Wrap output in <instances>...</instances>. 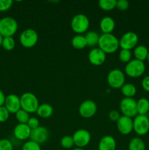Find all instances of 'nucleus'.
I'll use <instances>...</instances> for the list:
<instances>
[{"mask_svg":"<svg viewBox=\"0 0 149 150\" xmlns=\"http://www.w3.org/2000/svg\"><path fill=\"white\" fill-rule=\"evenodd\" d=\"M98 45L105 54H113L119 48V40L112 34H102Z\"/></svg>","mask_w":149,"mask_h":150,"instance_id":"1","label":"nucleus"},{"mask_svg":"<svg viewBox=\"0 0 149 150\" xmlns=\"http://www.w3.org/2000/svg\"><path fill=\"white\" fill-rule=\"evenodd\" d=\"M20 108L29 114L36 113L39 107V101L34 94L32 92H25L20 96Z\"/></svg>","mask_w":149,"mask_h":150,"instance_id":"2","label":"nucleus"},{"mask_svg":"<svg viewBox=\"0 0 149 150\" xmlns=\"http://www.w3.org/2000/svg\"><path fill=\"white\" fill-rule=\"evenodd\" d=\"M18 22L12 17H4L0 20V35L3 38L13 37L18 30Z\"/></svg>","mask_w":149,"mask_h":150,"instance_id":"3","label":"nucleus"},{"mask_svg":"<svg viewBox=\"0 0 149 150\" xmlns=\"http://www.w3.org/2000/svg\"><path fill=\"white\" fill-rule=\"evenodd\" d=\"M145 71V65L144 62L137 59H132L127 64L125 67V73L130 78H138L143 76Z\"/></svg>","mask_w":149,"mask_h":150,"instance_id":"4","label":"nucleus"},{"mask_svg":"<svg viewBox=\"0 0 149 150\" xmlns=\"http://www.w3.org/2000/svg\"><path fill=\"white\" fill-rule=\"evenodd\" d=\"M89 27V20L84 14H77L71 21V28L73 32L80 35L88 30Z\"/></svg>","mask_w":149,"mask_h":150,"instance_id":"5","label":"nucleus"},{"mask_svg":"<svg viewBox=\"0 0 149 150\" xmlns=\"http://www.w3.org/2000/svg\"><path fill=\"white\" fill-rule=\"evenodd\" d=\"M108 85L113 89H121L125 83V76L119 69H113L107 77Z\"/></svg>","mask_w":149,"mask_h":150,"instance_id":"6","label":"nucleus"},{"mask_svg":"<svg viewBox=\"0 0 149 150\" xmlns=\"http://www.w3.org/2000/svg\"><path fill=\"white\" fill-rule=\"evenodd\" d=\"M39 36L37 32L32 29H25L20 35L19 40L22 46L26 48H31L37 42Z\"/></svg>","mask_w":149,"mask_h":150,"instance_id":"7","label":"nucleus"},{"mask_svg":"<svg viewBox=\"0 0 149 150\" xmlns=\"http://www.w3.org/2000/svg\"><path fill=\"white\" fill-rule=\"evenodd\" d=\"M120 109L123 116L130 117L132 119L137 114V102L133 98H124L120 103Z\"/></svg>","mask_w":149,"mask_h":150,"instance_id":"8","label":"nucleus"},{"mask_svg":"<svg viewBox=\"0 0 149 150\" xmlns=\"http://www.w3.org/2000/svg\"><path fill=\"white\" fill-rule=\"evenodd\" d=\"M133 130L139 136H144L149 131V119L146 115H137L134 117Z\"/></svg>","mask_w":149,"mask_h":150,"instance_id":"9","label":"nucleus"},{"mask_svg":"<svg viewBox=\"0 0 149 150\" xmlns=\"http://www.w3.org/2000/svg\"><path fill=\"white\" fill-rule=\"evenodd\" d=\"M138 40L139 38L136 33L133 32H126L119 40V47L121 49L130 51L137 46Z\"/></svg>","mask_w":149,"mask_h":150,"instance_id":"10","label":"nucleus"},{"mask_svg":"<svg viewBox=\"0 0 149 150\" xmlns=\"http://www.w3.org/2000/svg\"><path fill=\"white\" fill-rule=\"evenodd\" d=\"M78 111L80 115L83 118H91L97 111V105L96 103L91 100H86L80 104Z\"/></svg>","mask_w":149,"mask_h":150,"instance_id":"11","label":"nucleus"},{"mask_svg":"<svg viewBox=\"0 0 149 150\" xmlns=\"http://www.w3.org/2000/svg\"><path fill=\"white\" fill-rule=\"evenodd\" d=\"M74 144L77 148H83L87 146L91 141V134L85 129H80L74 132L72 136Z\"/></svg>","mask_w":149,"mask_h":150,"instance_id":"12","label":"nucleus"},{"mask_svg":"<svg viewBox=\"0 0 149 150\" xmlns=\"http://www.w3.org/2000/svg\"><path fill=\"white\" fill-rule=\"evenodd\" d=\"M48 137H49V132L48 129L43 126H39L37 128L32 130L29 138L31 141H33L40 145L46 142Z\"/></svg>","mask_w":149,"mask_h":150,"instance_id":"13","label":"nucleus"},{"mask_svg":"<svg viewBox=\"0 0 149 150\" xmlns=\"http://www.w3.org/2000/svg\"><path fill=\"white\" fill-rule=\"evenodd\" d=\"M118 130L122 135H129L133 130V120L130 117L121 116L116 122Z\"/></svg>","mask_w":149,"mask_h":150,"instance_id":"14","label":"nucleus"},{"mask_svg":"<svg viewBox=\"0 0 149 150\" xmlns=\"http://www.w3.org/2000/svg\"><path fill=\"white\" fill-rule=\"evenodd\" d=\"M4 106L10 114H16L20 109V98L15 94H10L5 98Z\"/></svg>","mask_w":149,"mask_h":150,"instance_id":"15","label":"nucleus"},{"mask_svg":"<svg viewBox=\"0 0 149 150\" xmlns=\"http://www.w3.org/2000/svg\"><path fill=\"white\" fill-rule=\"evenodd\" d=\"M106 59V54L99 48H93L89 54V60L94 66L102 65Z\"/></svg>","mask_w":149,"mask_h":150,"instance_id":"16","label":"nucleus"},{"mask_svg":"<svg viewBox=\"0 0 149 150\" xmlns=\"http://www.w3.org/2000/svg\"><path fill=\"white\" fill-rule=\"evenodd\" d=\"M32 130L27 124H18L13 130V135L15 137L20 141L26 140L30 137Z\"/></svg>","mask_w":149,"mask_h":150,"instance_id":"17","label":"nucleus"},{"mask_svg":"<svg viewBox=\"0 0 149 150\" xmlns=\"http://www.w3.org/2000/svg\"><path fill=\"white\" fill-rule=\"evenodd\" d=\"M115 21L110 16H105L102 18L99 23V27L102 34H112L115 29Z\"/></svg>","mask_w":149,"mask_h":150,"instance_id":"18","label":"nucleus"},{"mask_svg":"<svg viewBox=\"0 0 149 150\" xmlns=\"http://www.w3.org/2000/svg\"><path fill=\"white\" fill-rule=\"evenodd\" d=\"M98 150H115L116 142L112 136H105L99 141Z\"/></svg>","mask_w":149,"mask_h":150,"instance_id":"19","label":"nucleus"},{"mask_svg":"<svg viewBox=\"0 0 149 150\" xmlns=\"http://www.w3.org/2000/svg\"><path fill=\"white\" fill-rule=\"evenodd\" d=\"M36 113L41 118L47 119L52 116L53 113V108L52 105L50 104L42 103L39 105Z\"/></svg>","mask_w":149,"mask_h":150,"instance_id":"20","label":"nucleus"},{"mask_svg":"<svg viewBox=\"0 0 149 150\" xmlns=\"http://www.w3.org/2000/svg\"><path fill=\"white\" fill-rule=\"evenodd\" d=\"M148 52V50L145 45H137L134 48V56L135 57V59L144 62L145 60L147 59Z\"/></svg>","mask_w":149,"mask_h":150,"instance_id":"21","label":"nucleus"},{"mask_svg":"<svg viewBox=\"0 0 149 150\" xmlns=\"http://www.w3.org/2000/svg\"><path fill=\"white\" fill-rule=\"evenodd\" d=\"M137 109L138 115H146L149 111V100L142 98L137 102Z\"/></svg>","mask_w":149,"mask_h":150,"instance_id":"22","label":"nucleus"},{"mask_svg":"<svg viewBox=\"0 0 149 150\" xmlns=\"http://www.w3.org/2000/svg\"><path fill=\"white\" fill-rule=\"evenodd\" d=\"M72 45L74 48L77 50H81L87 46V42L85 36L81 35H77L72 39Z\"/></svg>","mask_w":149,"mask_h":150,"instance_id":"23","label":"nucleus"},{"mask_svg":"<svg viewBox=\"0 0 149 150\" xmlns=\"http://www.w3.org/2000/svg\"><path fill=\"white\" fill-rule=\"evenodd\" d=\"M99 37L100 35H99L96 32H93V31H90V32H87L86 35H85V38H86L88 46L94 47L97 45L99 43Z\"/></svg>","mask_w":149,"mask_h":150,"instance_id":"24","label":"nucleus"},{"mask_svg":"<svg viewBox=\"0 0 149 150\" xmlns=\"http://www.w3.org/2000/svg\"><path fill=\"white\" fill-rule=\"evenodd\" d=\"M121 92L125 98H132L137 92L135 86L132 83H124V86L121 88Z\"/></svg>","mask_w":149,"mask_h":150,"instance_id":"25","label":"nucleus"},{"mask_svg":"<svg viewBox=\"0 0 149 150\" xmlns=\"http://www.w3.org/2000/svg\"><path fill=\"white\" fill-rule=\"evenodd\" d=\"M129 150H145V145L140 138H133L129 144Z\"/></svg>","mask_w":149,"mask_h":150,"instance_id":"26","label":"nucleus"},{"mask_svg":"<svg viewBox=\"0 0 149 150\" xmlns=\"http://www.w3.org/2000/svg\"><path fill=\"white\" fill-rule=\"evenodd\" d=\"M116 0H100L99 6L102 10L110 11L116 7Z\"/></svg>","mask_w":149,"mask_h":150,"instance_id":"27","label":"nucleus"},{"mask_svg":"<svg viewBox=\"0 0 149 150\" xmlns=\"http://www.w3.org/2000/svg\"><path fill=\"white\" fill-rule=\"evenodd\" d=\"M1 46L3 47L4 49L6 51H12L14 49L15 46V41L14 38L13 37H6V38H3L2 44Z\"/></svg>","mask_w":149,"mask_h":150,"instance_id":"28","label":"nucleus"},{"mask_svg":"<svg viewBox=\"0 0 149 150\" xmlns=\"http://www.w3.org/2000/svg\"><path fill=\"white\" fill-rule=\"evenodd\" d=\"M15 117L17 121L20 124H27L28 121H29V118H30L29 113H27L24 110L21 109V108L16 113Z\"/></svg>","mask_w":149,"mask_h":150,"instance_id":"29","label":"nucleus"},{"mask_svg":"<svg viewBox=\"0 0 149 150\" xmlns=\"http://www.w3.org/2000/svg\"><path fill=\"white\" fill-rule=\"evenodd\" d=\"M60 144L61 146L64 149H71L73 147L74 145V141H73L72 136H65L64 137L61 138V141H60Z\"/></svg>","mask_w":149,"mask_h":150,"instance_id":"30","label":"nucleus"},{"mask_svg":"<svg viewBox=\"0 0 149 150\" xmlns=\"http://www.w3.org/2000/svg\"><path fill=\"white\" fill-rule=\"evenodd\" d=\"M118 58L120 61L124 63H128L131 60V53L129 50L121 49L118 54Z\"/></svg>","mask_w":149,"mask_h":150,"instance_id":"31","label":"nucleus"},{"mask_svg":"<svg viewBox=\"0 0 149 150\" xmlns=\"http://www.w3.org/2000/svg\"><path fill=\"white\" fill-rule=\"evenodd\" d=\"M22 150H41V147L39 144L30 140L23 144Z\"/></svg>","mask_w":149,"mask_h":150,"instance_id":"32","label":"nucleus"},{"mask_svg":"<svg viewBox=\"0 0 149 150\" xmlns=\"http://www.w3.org/2000/svg\"><path fill=\"white\" fill-rule=\"evenodd\" d=\"M0 150H13V143L8 139H0Z\"/></svg>","mask_w":149,"mask_h":150,"instance_id":"33","label":"nucleus"},{"mask_svg":"<svg viewBox=\"0 0 149 150\" xmlns=\"http://www.w3.org/2000/svg\"><path fill=\"white\" fill-rule=\"evenodd\" d=\"M10 117V112L3 105L0 107V122H4L7 121Z\"/></svg>","mask_w":149,"mask_h":150,"instance_id":"34","label":"nucleus"},{"mask_svg":"<svg viewBox=\"0 0 149 150\" xmlns=\"http://www.w3.org/2000/svg\"><path fill=\"white\" fill-rule=\"evenodd\" d=\"M13 5V1L11 0H0V12L8 10Z\"/></svg>","mask_w":149,"mask_h":150,"instance_id":"35","label":"nucleus"},{"mask_svg":"<svg viewBox=\"0 0 149 150\" xmlns=\"http://www.w3.org/2000/svg\"><path fill=\"white\" fill-rule=\"evenodd\" d=\"M129 3L127 0H118L116 2V7L121 11H125L129 8Z\"/></svg>","mask_w":149,"mask_h":150,"instance_id":"36","label":"nucleus"},{"mask_svg":"<svg viewBox=\"0 0 149 150\" xmlns=\"http://www.w3.org/2000/svg\"><path fill=\"white\" fill-rule=\"evenodd\" d=\"M27 125L30 127L31 130H34L39 126V120L36 117H30L27 122Z\"/></svg>","mask_w":149,"mask_h":150,"instance_id":"37","label":"nucleus"},{"mask_svg":"<svg viewBox=\"0 0 149 150\" xmlns=\"http://www.w3.org/2000/svg\"><path fill=\"white\" fill-rule=\"evenodd\" d=\"M120 114L118 111H115V110H112L111 111H110L109 114H108V117H109L110 120L112 122H117L118 120V119L120 118Z\"/></svg>","mask_w":149,"mask_h":150,"instance_id":"38","label":"nucleus"},{"mask_svg":"<svg viewBox=\"0 0 149 150\" xmlns=\"http://www.w3.org/2000/svg\"><path fill=\"white\" fill-rule=\"evenodd\" d=\"M142 87L146 92H149V76L143 78L142 81Z\"/></svg>","mask_w":149,"mask_h":150,"instance_id":"39","label":"nucleus"},{"mask_svg":"<svg viewBox=\"0 0 149 150\" xmlns=\"http://www.w3.org/2000/svg\"><path fill=\"white\" fill-rule=\"evenodd\" d=\"M5 95H4V92L0 89V107L3 106L4 105V101H5Z\"/></svg>","mask_w":149,"mask_h":150,"instance_id":"40","label":"nucleus"},{"mask_svg":"<svg viewBox=\"0 0 149 150\" xmlns=\"http://www.w3.org/2000/svg\"><path fill=\"white\" fill-rule=\"evenodd\" d=\"M2 40H3V37L0 35V46H1V44H2Z\"/></svg>","mask_w":149,"mask_h":150,"instance_id":"41","label":"nucleus"},{"mask_svg":"<svg viewBox=\"0 0 149 150\" xmlns=\"http://www.w3.org/2000/svg\"><path fill=\"white\" fill-rule=\"evenodd\" d=\"M72 150H85V149H83V148H74V149H72Z\"/></svg>","mask_w":149,"mask_h":150,"instance_id":"42","label":"nucleus"},{"mask_svg":"<svg viewBox=\"0 0 149 150\" xmlns=\"http://www.w3.org/2000/svg\"><path fill=\"white\" fill-rule=\"evenodd\" d=\"M147 59H148V62H149V52H148V57H147Z\"/></svg>","mask_w":149,"mask_h":150,"instance_id":"43","label":"nucleus"}]
</instances>
